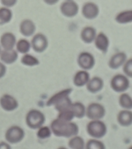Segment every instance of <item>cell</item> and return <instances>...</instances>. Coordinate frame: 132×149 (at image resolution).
<instances>
[{
    "mask_svg": "<svg viewBox=\"0 0 132 149\" xmlns=\"http://www.w3.org/2000/svg\"><path fill=\"white\" fill-rule=\"evenodd\" d=\"M18 54L17 51L13 49L4 50L0 54V58L3 62L7 64L13 63L17 60Z\"/></svg>",
    "mask_w": 132,
    "mask_h": 149,
    "instance_id": "14",
    "label": "cell"
},
{
    "mask_svg": "<svg viewBox=\"0 0 132 149\" xmlns=\"http://www.w3.org/2000/svg\"><path fill=\"white\" fill-rule=\"evenodd\" d=\"M61 11L64 16L67 17H73L75 16L78 12V6L74 1H65L61 6Z\"/></svg>",
    "mask_w": 132,
    "mask_h": 149,
    "instance_id": "9",
    "label": "cell"
},
{
    "mask_svg": "<svg viewBox=\"0 0 132 149\" xmlns=\"http://www.w3.org/2000/svg\"><path fill=\"white\" fill-rule=\"evenodd\" d=\"M12 17V12L7 8H0V25L10 22Z\"/></svg>",
    "mask_w": 132,
    "mask_h": 149,
    "instance_id": "22",
    "label": "cell"
},
{
    "mask_svg": "<svg viewBox=\"0 0 132 149\" xmlns=\"http://www.w3.org/2000/svg\"><path fill=\"white\" fill-rule=\"evenodd\" d=\"M119 103L123 108L126 109L132 108V100L130 97L127 94H123L119 99Z\"/></svg>",
    "mask_w": 132,
    "mask_h": 149,
    "instance_id": "28",
    "label": "cell"
},
{
    "mask_svg": "<svg viewBox=\"0 0 132 149\" xmlns=\"http://www.w3.org/2000/svg\"><path fill=\"white\" fill-rule=\"evenodd\" d=\"M79 65L82 68L89 70L92 68L95 64L93 56L90 53L83 52L79 55L78 58Z\"/></svg>",
    "mask_w": 132,
    "mask_h": 149,
    "instance_id": "11",
    "label": "cell"
},
{
    "mask_svg": "<svg viewBox=\"0 0 132 149\" xmlns=\"http://www.w3.org/2000/svg\"><path fill=\"white\" fill-rule=\"evenodd\" d=\"M69 146L71 149H84L85 144L82 137L76 136L69 141Z\"/></svg>",
    "mask_w": 132,
    "mask_h": 149,
    "instance_id": "24",
    "label": "cell"
},
{
    "mask_svg": "<svg viewBox=\"0 0 132 149\" xmlns=\"http://www.w3.org/2000/svg\"><path fill=\"white\" fill-rule=\"evenodd\" d=\"M103 86V81L100 78H93L88 83V90L92 93H95L102 89Z\"/></svg>",
    "mask_w": 132,
    "mask_h": 149,
    "instance_id": "19",
    "label": "cell"
},
{
    "mask_svg": "<svg viewBox=\"0 0 132 149\" xmlns=\"http://www.w3.org/2000/svg\"><path fill=\"white\" fill-rule=\"evenodd\" d=\"M16 37L13 33L10 32L5 33L1 38V44L4 50L13 49L16 44Z\"/></svg>",
    "mask_w": 132,
    "mask_h": 149,
    "instance_id": "10",
    "label": "cell"
},
{
    "mask_svg": "<svg viewBox=\"0 0 132 149\" xmlns=\"http://www.w3.org/2000/svg\"><path fill=\"white\" fill-rule=\"evenodd\" d=\"M70 108L73 112L75 116L78 118L83 117L85 114V108L82 103L77 102L74 104H72Z\"/></svg>",
    "mask_w": 132,
    "mask_h": 149,
    "instance_id": "23",
    "label": "cell"
},
{
    "mask_svg": "<svg viewBox=\"0 0 132 149\" xmlns=\"http://www.w3.org/2000/svg\"><path fill=\"white\" fill-rule=\"evenodd\" d=\"M48 40L44 35L41 33L35 35L32 38L31 45L35 52L41 53L47 49Z\"/></svg>",
    "mask_w": 132,
    "mask_h": 149,
    "instance_id": "5",
    "label": "cell"
},
{
    "mask_svg": "<svg viewBox=\"0 0 132 149\" xmlns=\"http://www.w3.org/2000/svg\"><path fill=\"white\" fill-rule=\"evenodd\" d=\"M86 149H105L102 142L96 140H90L87 143Z\"/></svg>",
    "mask_w": 132,
    "mask_h": 149,
    "instance_id": "30",
    "label": "cell"
},
{
    "mask_svg": "<svg viewBox=\"0 0 132 149\" xmlns=\"http://www.w3.org/2000/svg\"><path fill=\"white\" fill-rule=\"evenodd\" d=\"M26 121L28 126L31 129H39L44 123L45 117L40 111L32 109L26 115Z\"/></svg>",
    "mask_w": 132,
    "mask_h": 149,
    "instance_id": "2",
    "label": "cell"
},
{
    "mask_svg": "<svg viewBox=\"0 0 132 149\" xmlns=\"http://www.w3.org/2000/svg\"><path fill=\"white\" fill-rule=\"evenodd\" d=\"M58 149H67L66 148H65L62 147V148H59Z\"/></svg>",
    "mask_w": 132,
    "mask_h": 149,
    "instance_id": "36",
    "label": "cell"
},
{
    "mask_svg": "<svg viewBox=\"0 0 132 149\" xmlns=\"http://www.w3.org/2000/svg\"><path fill=\"white\" fill-rule=\"evenodd\" d=\"M126 58V55L124 53H118L114 55L110 61V67L112 69L118 68L124 63Z\"/></svg>",
    "mask_w": 132,
    "mask_h": 149,
    "instance_id": "15",
    "label": "cell"
},
{
    "mask_svg": "<svg viewBox=\"0 0 132 149\" xmlns=\"http://www.w3.org/2000/svg\"><path fill=\"white\" fill-rule=\"evenodd\" d=\"M51 128L54 135L58 137H72L78 132V127L76 124L59 118L52 122Z\"/></svg>",
    "mask_w": 132,
    "mask_h": 149,
    "instance_id": "1",
    "label": "cell"
},
{
    "mask_svg": "<svg viewBox=\"0 0 132 149\" xmlns=\"http://www.w3.org/2000/svg\"><path fill=\"white\" fill-rule=\"evenodd\" d=\"M105 113L104 107L98 103L90 105L87 110L86 114L89 118L98 120L104 117Z\"/></svg>",
    "mask_w": 132,
    "mask_h": 149,
    "instance_id": "7",
    "label": "cell"
},
{
    "mask_svg": "<svg viewBox=\"0 0 132 149\" xmlns=\"http://www.w3.org/2000/svg\"><path fill=\"white\" fill-rule=\"evenodd\" d=\"M2 4L6 7H11L13 6L17 3V1L14 0H3L1 1Z\"/></svg>",
    "mask_w": 132,
    "mask_h": 149,
    "instance_id": "33",
    "label": "cell"
},
{
    "mask_svg": "<svg viewBox=\"0 0 132 149\" xmlns=\"http://www.w3.org/2000/svg\"><path fill=\"white\" fill-rule=\"evenodd\" d=\"M72 90L70 88L61 91L59 93L55 94L54 96L51 97L47 103V106L54 105L57 101H59L66 97L69 96V94L71 93Z\"/></svg>",
    "mask_w": 132,
    "mask_h": 149,
    "instance_id": "21",
    "label": "cell"
},
{
    "mask_svg": "<svg viewBox=\"0 0 132 149\" xmlns=\"http://www.w3.org/2000/svg\"><path fill=\"white\" fill-rule=\"evenodd\" d=\"M87 131L89 134L95 138H101L105 136L106 131V126L101 121L94 120L88 123Z\"/></svg>",
    "mask_w": 132,
    "mask_h": 149,
    "instance_id": "3",
    "label": "cell"
},
{
    "mask_svg": "<svg viewBox=\"0 0 132 149\" xmlns=\"http://www.w3.org/2000/svg\"><path fill=\"white\" fill-rule=\"evenodd\" d=\"M95 29L91 27H87L82 31L81 37L83 41L86 43H90L95 39Z\"/></svg>",
    "mask_w": 132,
    "mask_h": 149,
    "instance_id": "18",
    "label": "cell"
},
{
    "mask_svg": "<svg viewBox=\"0 0 132 149\" xmlns=\"http://www.w3.org/2000/svg\"><path fill=\"white\" fill-rule=\"evenodd\" d=\"M132 59L128 60L124 66V71L126 74L130 77H132Z\"/></svg>",
    "mask_w": 132,
    "mask_h": 149,
    "instance_id": "32",
    "label": "cell"
},
{
    "mask_svg": "<svg viewBox=\"0 0 132 149\" xmlns=\"http://www.w3.org/2000/svg\"><path fill=\"white\" fill-rule=\"evenodd\" d=\"M51 134V130L48 127H41L39 128L37 133V136L40 139H45L50 137Z\"/></svg>",
    "mask_w": 132,
    "mask_h": 149,
    "instance_id": "31",
    "label": "cell"
},
{
    "mask_svg": "<svg viewBox=\"0 0 132 149\" xmlns=\"http://www.w3.org/2000/svg\"><path fill=\"white\" fill-rule=\"evenodd\" d=\"M129 149H132V148H131H131H130Z\"/></svg>",
    "mask_w": 132,
    "mask_h": 149,
    "instance_id": "38",
    "label": "cell"
},
{
    "mask_svg": "<svg viewBox=\"0 0 132 149\" xmlns=\"http://www.w3.org/2000/svg\"><path fill=\"white\" fill-rule=\"evenodd\" d=\"M21 62L26 66H32L39 65L40 62L38 59L31 55L26 54L23 56Z\"/></svg>",
    "mask_w": 132,
    "mask_h": 149,
    "instance_id": "26",
    "label": "cell"
},
{
    "mask_svg": "<svg viewBox=\"0 0 132 149\" xmlns=\"http://www.w3.org/2000/svg\"><path fill=\"white\" fill-rule=\"evenodd\" d=\"M111 85L113 90L117 92H122L128 88L129 81L124 76L118 74L112 79Z\"/></svg>",
    "mask_w": 132,
    "mask_h": 149,
    "instance_id": "6",
    "label": "cell"
},
{
    "mask_svg": "<svg viewBox=\"0 0 132 149\" xmlns=\"http://www.w3.org/2000/svg\"><path fill=\"white\" fill-rule=\"evenodd\" d=\"M31 45L29 42L26 39H20L17 44V49L18 52L22 54H26L30 51Z\"/></svg>",
    "mask_w": 132,
    "mask_h": 149,
    "instance_id": "25",
    "label": "cell"
},
{
    "mask_svg": "<svg viewBox=\"0 0 132 149\" xmlns=\"http://www.w3.org/2000/svg\"><path fill=\"white\" fill-rule=\"evenodd\" d=\"M118 120L121 125L127 126L132 123V113L128 111H122L119 113Z\"/></svg>",
    "mask_w": 132,
    "mask_h": 149,
    "instance_id": "20",
    "label": "cell"
},
{
    "mask_svg": "<svg viewBox=\"0 0 132 149\" xmlns=\"http://www.w3.org/2000/svg\"><path fill=\"white\" fill-rule=\"evenodd\" d=\"M0 149H11V146L5 142L0 143Z\"/></svg>",
    "mask_w": 132,
    "mask_h": 149,
    "instance_id": "35",
    "label": "cell"
},
{
    "mask_svg": "<svg viewBox=\"0 0 132 149\" xmlns=\"http://www.w3.org/2000/svg\"><path fill=\"white\" fill-rule=\"evenodd\" d=\"M6 67L3 63L0 62V79L5 75L6 72Z\"/></svg>",
    "mask_w": 132,
    "mask_h": 149,
    "instance_id": "34",
    "label": "cell"
},
{
    "mask_svg": "<svg viewBox=\"0 0 132 149\" xmlns=\"http://www.w3.org/2000/svg\"><path fill=\"white\" fill-rule=\"evenodd\" d=\"M36 30L35 24L33 21L29 19L24 20L21 23L20 31L25 37H30L34 34Z\"/></svg>",
    "mask_w": 132,
    "mask_h": 149,
    "instance_id": "12",
    "label": "cell"
},
{
    "mask_svg": "<svg viewBox=\"0 0 132 149\" xmlns=\"http://www.w3.org/2000/svg\"><path fill=\"white\" fill-rule=\"evenodd\" d=\"M18 101L15 98L9 94H4L0 99V105L4 110L11 111L18 107Z\"/></svg>",
    "mask_w": 132,
    "mask_h": 149,
    "instance_id": "8",
    "label": "cell"
},
{
    "mask_svg": "<svg viewBox=\"0 0 132 149\" xmlns=\"http://www.w3.org/2000/svg\"><path fill=\"white\" fill-rule=\"evenodd\" d=\"M109 41L106 36L104 33H100L95 40V45L97 48L104 52L107 51Z\"/></svg>",
    "mask_w": 132,
    "mask_h": 149,
    "instance_id": "17",
    "label": "cell"
},
{
    "mask_svg": "<svg viewBox=\"0 0 132 149\" xmlns=\"http://www.w3.org/2000/svg\"><path fill=\"white\" fill-rule=\"evenodd\" d=\"M25 135V132L21 128L17 126H13L7 130L5 138L9 143L17 144L23 139Z\"/></svg>",
    "mask_w": 132,
    "mask_h": 149,
    "instance_id": "4",
    "label": "cell"
},
{
    "mask_svg": "<svg viewBox=\"0 0 132 149\" xmlns=\"http://www.w3.org/2000/svg\"><path fill=\"white\" fill-rule=\"evenodd\" d=\"M89 74L85 71H79L75 75L74 82L76 86L81 87L84 86L89 81Z\"/></svg>",
    "mask_w": 132,
    "mask_h": 149,
    "instance_id": "16",
    "label": "cell"
},
{
    "mask_svg": "<svg viewBox=\"0 0 132 149\" xmlns=\"http://www.w3.org/2000/svg\"><path fill=\"white\" fill-rule=\"evenodd\" d=\"M99 10L98 6L95 3H88L83 6L82 9L83 15L86 18L93 19L98 16Z\"/></svg>",
    "mask_w": 132,
    "mask_h": 149,
    "instance_id": "13",
    "label": "cell"
},
{
    "mask_svg": "<svg viewBox=\"0 0 132 149\" xmlns=\"http://www.w3.org/2000/svg\"><path fill=\"white\" fill-rule=\"evenodd\" d=\"M74 116V113L70 107L69 109L60 112L58 118L63 120L70 122Z\"/></svg>",
    "mask_w": 132,
    "mask_h": 149,
    "instance_id": "29",
    "label": "cell"
},
{
    "mask_svg": "<svg viewBox=\"0 0 132 149\" xmlns=\"http://www.w3.org/2000/svg\"><path fill=\"white\" fill-rule=\"evenodd\" d=\"M132 19V10H128L120 13L116 18L117 22L120 23H126L131 22Z\"/></svg>",
    "mask_w": 132,
    "mask_h": 149,
    "instance_id": "27",
    "label": "cell"
},
{
    "mask_svg": "<svg viewBox=\"0 0 132 149\" xmlns=\"http://www.w3.org/2000/svg\"><path fill=\"white\" fill-rule=\"evenodd\" d=\"M1 47H0V54H1Z\"/></svg>",
    "mask_w": 132,
    "mask_h": 149,
    "instance_id": "37",
    "label": "cell"
}]
</instances>
